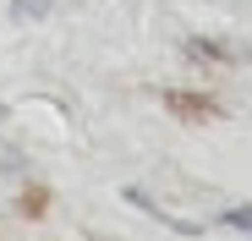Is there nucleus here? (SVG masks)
<instances>
[{
    "mask_svg": "<svg viewBox=\"0 0 252 241\" xmlns=\"http://www.w3.org/2000/svg\"><path fill=\"white\" fill-rule=\"evenodd\" d=\"M44 6H50V0H17V17H38Z\"/></svg>",
    "mask_w": 252,
    "mask_h": 241,
    "instance_id": "7ed1b4c3",
    "label": "nucleus"
},
{
    "mask_svg": "<svg viewBox=\"0 0 252 241\" xmlns=\"http://www.w3.org/2000/svg\"><path fill=\"white\" fill-rule=\"evenodd\" d=\"M164 104H170L176 115H187V120H208V115H220V104L203 99V93H164Z\"/></svg>",
    "mask_w": 252,
    "mask_h": 241,
    "instance_id": "f257e3e1",
    "label": "nucleus"
},
{
    "mask_svg": "<svg viewBox=\"0 0 252 241\" xmlns=\"http://www.w3.org/2000/svg\"><path fill=\"white\" fill-rule=\"evenodd\" d=\"M225 219H230V225H236V230H252V209H230V214H225Z\"/></svg>",
    "mask_w": 252,
    "mask_h": 241,
    "instance_id": "f03ea898",
    "label": "nucleus"
}]
</instances>
